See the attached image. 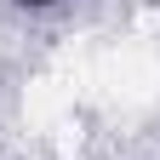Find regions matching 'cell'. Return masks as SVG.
I'll list each match as a JSON object with an SVG mask.
<instances>
[{"mask_svg": "<svg viewBox=\"0 0 160 160\" xmlns=\"http://www.w3.org/2000/svg\"><path fill=\"white\" fill-rule=\"evenodd\" d=\"M17 6H29V12H40V6H52V0H17Z\"/></svg>", "mask_w": 160, "mask_h": 160, "instance_id": "cell-1", "label": "cell"}]
</instances>
